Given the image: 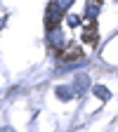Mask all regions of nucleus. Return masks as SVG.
<instances>
[{
  "label": "nucleus",
  "mask_w": 118,
  "mask_h": 132,
  "mask_svg": "<svg viewBox=\"0 0 118 132\" xmlns=\"http://www.w3.org/2000/svg\"><path fill=\"white\" fill-rule=\"evenodd\" d=\"M95 3H102V0H95Z\"/></svg>",
  "instance_id": "nucleus-9"
},
{
  "label": "nucleus",
  "mask_w": 118,
  "mask_h": 132,
  "mask_svg": "<svg viewBox=\"0 0 118 132\" xmlns=\"http://www.w3.org/2000/svg\"><path fill=\"white\" fill-rule=\"evenodd\" d=\"M61 16H64V12H61L54 3H50V7H47V12H45V26H47V28H57V26L61 24Z\"/></svg>",
  "instance_id": "nucleus-1"
},
{
  "label": "nucleus",
  "mask_w": 118,
  "mask_h": 132,
  "mask_svg": "<svg viewBox=\"0 0 118 132\" xmlns=\"http://www.w3.org/2000/svg\"><path fill=\"white\" fill-rule=\"evenodd\" d=\"M50 45H52L54 50H61L66 47V40H64V33H61V28L57 26V28H50Z\"/></svg>",
  "instance_id": "nucleus-3"
},
{
  "label": "nucleus",
  "mask_w": 118,
  "mask_h": 132,
  "mask_svg": "<svg viewBox=\"0 0 118 132\" xmlns=\"http://www.w3.org/2000/svg\"><path fill=\"white\" fill-rule=\"evenodd\" d=\"M0 132H12V130H10V127H3V130H0Z\"/></svg>",
  "instance_id": "nucleus-8"
},
{
  "label": "nucleus",
  "mask_w": 118,
  "mask_h": 132,
  "mask_svg": "<svg viewBox=\"0 0 118 132\" xmlns=\"http://www.w3.org/2000/svg\"><path fill=\"white\" fill-rule=\"evenodd\" d=\"M88 85H90V78L88 76H76V82H73V90H76V94H83V92H88Z\"/></svg>",
  "instance_id": "nucleus-4"
},
{
  "label": "nucleus",
  "mask_w": 118,
  "mask_h": 132,
  "mask_svg": "<svg viewBox=\"0 0 118 132\" xmlns=\"http://www.w3.org/2000/svg\"><path fill=\"white\" fill-rule=\"evenodd\" d=\"M59 54H61V61H66V64H80L83 61V50L80 47H64Z\"/></svg>",
  "instance_id": "nucleus-2"
},
{
  "label": "nucleus",
  "mask_w": 118,
  "mask_h": 132,
  "mask_svg": "<svg viewBox=\"0 0 118 132\" xmlns=\"http://www.w3.org/2000/svg\"><path fill=\"white\" fill-rule=\"evenodd\" d=\"M57 94H59V99H71V97H76V90H73V85H69V87H57Z\"/></svg>",
  "instance_id": "nucleus-5"
},
{
  "label": "nucleus",
  "mask_w": 118,
  "mask_h": 132,
  "mask_svg": "<svg viewBox=\"0 0 118 132\" xmlns=\"http://www.w3.org/2000/svg\"><path fill=\"white\" fill-rule=\"evenodd\" d=\"M95 94H97L99 99H109V90L102 87V85H95Z\"/></svg>",
  "instance_id": "nucleus-6"
},
{
  "label": "nucleus",
  "mask_w": 118,
  "mask_h": 132,
  "mask_svg": "<svg viewBox=\"0 0 118 132\" xmlns=\"http://www.w3.org/2000/svg\"><path fill=\"white\" fill-rule=\"evenodd\" d=\"M52 3H54V5H57L61 12H66V10L71 7V3H73V0H52Z\"/></svg>",
  "instance_id": "nucleus-7"
}]
</instances>
